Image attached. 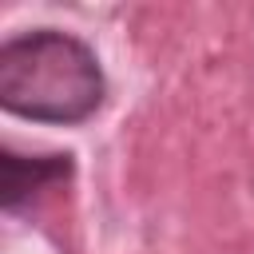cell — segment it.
I'll return each instance as SVG.
<instances>
[{"label":"cell","mask_w":254,"mask_h":254,"mask_svg":"<svg viewBox=\"0 0 254 254\" xmlns=\"http://www.w3.org/2000/svg\"><path fill=\"white\" fill-rule=\"evenodd\" d=\"M107 79L95 52L60 28L12 36L0 48V103L36 123H83L103 103Z\"/></svg>","instance_id":"cell-1"},{"label":"cell","mask_w":254,"mask_h":254,"mask_svg":"<svg viewBox=\"0 0 254 254\" xmlns=\"http://www.w3.org/2000/svg\"><path fill=\"white\" fill-rule=\"evenodd\" d=\"M67 175H71V155H16V151H4L0 155V206L20 210L24 202L44 194L48 187L67 183Z\"/></svg>","instance_id":"cell-2"}]
</instances>
